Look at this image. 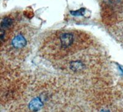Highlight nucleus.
<instances>
[{
    "mask_svg": "<svg viewBox=\"0 0 123 112\" xmlns=\"http://www.w3.org/2000/svg\"><path fill=\"white\" fill-rule=\"evenodd\" d=\"M59 42L62 49H67L74 43V35L71 33H63L59 36Z\"/></svg>",
    "mask_w": 123,
    "mask_h": 112,
    "instance_id": "obj_1",
    "label": "nucleus"
},
{
    "mask_svg": "<svg viewBox=\"0 0 123 112\" xmlns=\"http://www.w3.org/2000/svg\"><path fill=\"white\" fill-rule=\"evenodd\" d=\"M27 44V40L21 34H18L14 37L12 40V45L16 49H20L25 47Z\"/></svg>",
    "mask_w": 123,
    "mask_h": 112,
    "instance_id": "obj_2",
    "label": "nucleus"
},
{
    "mask_svg": "<svg viewBox=\"0 0 123 112\" xmlns=\"http://www.w3.org/2000/svg\"><path fill=\"white\" fill-rule=\"evenodd\" d=\"M43 106V103L38 97L33 99L29 104V108H30L31 110L35 112H37L40 110Z\"/></svg>",
    "mask_w": 123,
    "mask_h": 112,
    "instance_id": "obj_3",
    "label": "nucleus"
},
{
    "mask_svg": "<svg viewBox=\"0 0 123 112\" xmlns=\"http://www.w3.org/2000/svg\"><path fill=\"white\" fill-rule=\"evenodd\" d=\"M70 68L74 72H80L84 69V65L81 61H73L70 62Z\"/></svg>",
    "mask_w": 123,
    "mask_h": 112,
    "instance_id": "obj_4",
    "label": "nucleus"
},
{
    "mask_svg": "<svg viewBox=\"0 0 123 112\" xmlns=\"http://www.w3.org/2000/svg\"><path fill=\"white\" fill-rule=\"evenodd\" d=\"M13 23V21L11 18L6 17V18H3L1 24V30H5V29L10 28Z\"/></svg>",
    "mask_w": 123,
    "mask_h": 112,
    "instance_id": "obj_5",
    "label": "nucleus"
},
{
    "mask_svg": "<svg viewBox=\"0 0 123 112\" xmlns=\"http://www.w3.org/2000/svg\"><path fill=\"white\" fill-rule=\"evenodd\" d=\"M84 11H85V9L81 8L80 10H78L76 11H71L70 12H71V15H74V16H81V15H83Z\"/></svg>",
    "mask_w": 123,
    "mask_h": 112,
    "instance_id": "obj_6",
    "label": "nucleus"
},
{
    "mask_svg": "<svg viewBox=\"0 0 123 112\" xmlns=\"http://www.w3.org/2000/svg\"><path fill=\"white\" fill-rule=\"evenodd\" d=\"M108 4H114L119 1V0H104Z\"/></svg>",
    "mask_w": 123,
    "mask_h": 112,
    "instance_id": "obj_7",
    "label": "nucleus"
}]
</instances>
